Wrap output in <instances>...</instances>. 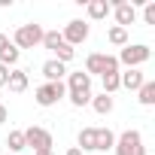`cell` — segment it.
Instances as JSON below:
<instances>
[{"label": "cell", "instance_id": "52a82bcc", "mask_svg": "<svg viewBox=\"0 0 155 155\" xmlns=\"http://www.w3.org/2000/svg\"><path fill=\"white\" fill-rule=\"evenodd\" d=\"M88 34H91V25L88 21H82V18H73V21H67V28L61 31V37H64V43L67 46H79V43H85L88 40Z\"/></svg>", "mask_w": 155, "mask_h": 155}, {"label": "cell", "instance_id": "d4e9b609", "mask_svg": "<svg viewBox=\"0 0 155 155\" xmlns=\"http://www.w3.org/2000/svg\"><path fill=\"white\" fill-rule=\"evenodd\" d=\"M143 21L146 25H155V0H149V3L143 6Z\"/></svg>", "mask_w": 155, "mask_h": 155}, {"label": "cell", "instance_id": "4316f807", "mask_svg": "<svg viewBox=\"0 0 155 155\" xmlns=\"http://www.w3.org/2000/svg\"><path fill=\"white\" fill-rule=\"evenodd\" d=\"M6 122H9V110L0 104V125H6Z\"/></svg>", "mask_w": 155, "mask_h": 155}, {"label": "cell", "instance_id": "3957f363", "mask_svg": "<svg viewBox=\"0 0 155 155\" xmlns=\"http://www.w3.org/2000/svg\"><path fill=\"white\" fill-rule=\"evenodd\" d=\"M85 73L88 76H107V73H119V61L107 52H91L85 58Z\"/></svg>", "mask_w": 155, "mask_h": 155}, {"label": "cell", "instance_id": "5bb4252c", "mask_svg": "<svg viewBox=\"0 0 155 155\" xmlns=\"http://www.w3.org/2000/svg\"><path fill=\"white\" fill-rule=\"evenodd\" d=\"M28 85H31L28 73H25V70H18V67H12V70H9V82H6V88H9V91H15V94H21V91H28Z\"/></svg>", "mask_w": 155, "mask_h": 155}, {"label": "cell", "instance_id": "7402d4cb", "mask_svg": "<svg viewBox=\"0 0 155 155\" xmlns=\"http://www.w3.org/2000/svg\"><path fill=\"white\" fill-rule=\"evenodd\" d=\"M122 73V70H119ZM119 73H107V76H101V85H104V94H113V91H119L122 85H119Z\"/></svg>", "mask_w": 155, "mask_h": 155}, {"label": "cell", "instance_id": "9a60e30c", "mask_svg": "<svg viewBox=\"0 0 155 155\" xmlns=\"http://www.w3.org/2000/svg\"><path fill=\"white\" fill-rule=\"evenodd\" d=\"M113 107H116V104H113V94H104V91H101V94H91V110H94L97 116H110Z\"/></svg>", "mask_w": 155, "mask_h": 155}, {"label": "cell", "instance_id": "277c9868", "mask_svg": "<svg viewBox=\"0 0 155 155\" xmlns=\"http://www.w3.org/2000/svg\"><path fill=\"white\" fill-rule=\"evenodd\" d=\"M149 58H152V49H149V46H143V43H134V46H131V43H128V46L119 52V58H116V61H119V67L125 64V67L131 70V67H140V64H146Z\"/></svg>", "mask_w": 155, "mask_h": 155}, {"label": "cell", "instance_id": "44dd1931", "mask_svg": "<svg viewBox=\"0 0 155 155\" xmlns=\"http://www.w3.org/2000/svg\"><path fill=\"white\" fill-rule=\"evenodd\" d=\"M52 55H55V61H61V64H70V61L76 58V49H73V46H67V43H61V46H58Z\"/></svg>", "mask_w": 155, "mask_h": 155}, {"label": "cell", "instance_id": "4fadbf2b", "mask_svg": "<svg viewBox=\"0 0 155 155\" xmlns=\"http://www.w3.org/2000/svg\"><path fill=\"white\" fill-rule=\"evenodd\" d=\"M116 146V134L110 128H94V152H110Z\"/></svg>", "mask_w": 155, "mask_h": 155}, {"label": "cell", "instance_id": "e0dca14e", "mask_svg": "<svg viewBox=\"0 0 155 155\" xmlns=\"http://www.w3.org/2000/svg\"><path fill=\"white\" fill-rule=\"evenodd\" d=\"M76 143H79L76 149H79L82 155H85V152H94V128H82L79 137H76Z\"/></svg>", "mask_w": 155, "mask_h": 155}, {"label": "cell", "instance_id": "f1b7e54d", "mask_svg": "<svg viewBox=\"0 0 155 155\" xmlns=\"http://www.w3.org/2000/svg\"><path fill=\"white\" fill-rule=\"evenodd\" d=\"M64 155H82V152H79V149H76V146H70V149H67Z\"/></svg>", "mask_w": 155, "mask_h": 155}, {"label": "cell", "instance_id": "7c38bea8", "mask_svg": "<svg viewBox=\"0 0 155 155\" xmlns=\"http://www.w3.org/2000/svg\"><path fill=\"white\" fill-rule=\"evenodd\" d=\"M85 12L91 21H104L113 9H110V0H85Z\"/></svg>", "mask_w": 155, "mask_h": 155}, {"label": "cell", "instance_id": "603a6c76", "mask_svg": "<svg viewBox=\"0 0 155 155\" xmlns=\"http://www.w3.org/2000/svg\"><path fill=\"white\" fill-rule=\"evenodd\" d=\"M61 43H64V37H61V31H46V34H43V46H46L49 52H55V49H58Z\"/></svg>", "mask_w": 155, "mask_h": 155}, {"label": "cell", "instance_id": "ffe728a7", "mask_svg": "<svg viewBox=\"0 0 155 155\" xmlns=\"http://www.w3.org/2000/svg\"><path fill=\"white\" fill-rule=\"evenodd\" d=\"M107 40H110L113 46H122V49H125V46H128V31H125V28H119V25H113V28H110V34H107Z\"/></svg>", "mask_w": 155, "mask_h": 155}, {"label": "cell", "instance_id": "8992f818", "mask_svg": "<svg viewBox=\"0 0 155 155\" xmlns=\"http://www.w3.org/2000/svg\"><path fill=\"white\" fill-rule=\"evenodd\" d=\"M21 134H25V146H28V149H34V152H49V149H52V134H49L46 128L31 125V128L21 131Z\"/></svg>", "mask_w": 155, "mask_h": 155}, {"label": "cell", "instance_id": "cb8c5ba5", "mask_svg": "<svg viewBox=\"0 0 155 155\" xmlns=\"http://www.w3.org/2000/svg\"><path fill=\"white\" fill-rule=\"evenodd\" d=\"M67 97H70L73 107H88L91 104V91H67Z\"/></svg>", "mask_w": 155, "mask_h": 155}, {"label": "cell", "instance_id": "ac0fdd59", "mask_svg": "<svg viewBox=\"0 0 155 155\" xmlns=\"http://www.w3.org/2000/svg\"><path fill=\"white\" fill-rule=\"evenodd\" d=\"M18 58H21V52H18V49H15L12 43H9V46H6L3 52H0V64H3V67H9V70H12V67L18 64Z\"/></svg>", "mask_w": 155, "mask_h": 155}, {"label": "cell", "instance_id": "7a4b0ae2", "mask_svg": "<svg viewBox=\"0 0 155 155\" xmlns=\"http://www.w3.org/2000/svg\"><path fill=\"white\" fill-rule=\"evenodd\" d=\"M116 155H146V146H143V134L128 128L116 137V146H113Z\"/></svg>", "mask_w": 155, "mask_h": 155}, {"label": "cell", "instance_id": "8fae6325", "mask_svg": "<svg viewBox=\"0 0 155 155\" xmlns=\"http://www.w3.org/2000/svg\"><path fill=\"white\" fill-rule=\"evenodd\" d=\"M67 91H91V76L85 70H76V73H67Z\"/></svg>", "mask_w": 155, "mask_h": 155}, {"label": "cell", "instance_id": "d6986e66", "mask_svg": "<svg viewBox=\"0 0 155 155\" xmlns=\"http://www.w3.org/2000/svg\"><path fill=\"white\" fill-rule=\"evenodd\" d=\"M6 146H9V155H18L21 149H28V146H25V134H21V131H9Z\"/></svg>", "mask_w": 155, "mask_h": 155}, {"label": "cell", "instance_id": "f546056e", "mask_svg": "<svg viewBox=\"0 0 155 155\" xmlns=\"http://www.w3.org/2000/svg\"><path fill=\"white\" fill-rule=\"evenodd\" d=\"M34 155H55V152H52V149H49V152H34Z\"/></svg>", "mask_w": 155, "mask_h": 155}, {"label": "cell", "instance_id": "6da1fadb", "mask_svg": "<svg viewBox=\"0 0 155 155\" xmlns=\"http://www.w3.org/2000/svg\"><path fill=\"white\" fill-rule=\"evenodd\" d=\"M43 28L37 25V21H28V25H18L15 28V34H12V46L21 52V49H37V46H43Z\"/></svg>", "mask_w": 155, "mask_h": 155}, {"label": "cell", "instance_id": "484cf974", "mask_svg": "<svg viewBox=\"0 0 155 155\" xmlns=\"http://www.w3.org/2000/svg\"><path fill=\"white\" fill-rule=\"evenodd\" d=\"M6 82H9V67L0 64V88H6Z\"/></svg>", "mask_w": 155, "mask_h": 155}, {"label": "cell", "instance_id": "9c48e42d", "mask_svg": "<svg viewBox=\"0 0 155 155\" xmlns=\"http://www.w3.org/2000/svg\"><path fill=\"white\" fill-rule=\"evenodd\" d=\"M143 82H146V73H143L140 67H131V70L119 73V85H122V88H128V91H137Z\"/></svg>", "mask_w": 155, "mask_h": 155}, {"label": "cell", "instance_id": "4dcf8cb0", "mask_svg": "<svg viewBox=\"0 0 155 155\" xmlns=\"http://www.w3.org/2000/svg\"><path fill=\"white\" fill-rule=\"evenodd\" d=\"M6 155H9V152H6Z\"/></svg>", "mask_w": 155, "mask_h": 155}, {"label": "cell", "instance_id": "2e32d148", "mask_svg": "<svg viewBox=\"0 0 155 155\" xmlns=\"http://www.w3.org/2000/svg\"><path fill=\"white\" fill-rule=\"evenodd\" d=\"M137 101H140V107H152V104H155V82H152V79H146V82L137 88Z\"/></svg>", "mask_w": 155, "mask_h": 155}, {"label": "cell", "instance_id": "5b68a950", "mask_svg": "<svg viewBox=\"0 0 155 155\" xmlns=\"http://www.w3.org/2000/svg\"><path fill=\"white\" fill-rule=\"evenodd\" d=\"M67 97V85L64 82H43L37 91H34V101L40 104V107H55L58 101H64Z\"/></svg>", "mask_w": 155, "mask_h": 155}, {"label": "cell", "instance_id": "ba28073f", "mask_svg": "<svg viewBox=\"0 0 155 155\" xmlns=\"http://www.w3.org/2000/svg\"><path fill=\"white\" fill-rule=\"evenodd\" d=\"M110 9H113V15H116V25L125 28V31H128V25L137 21V6L128 3V0H116V3H110Z\"/></svg>", "mask_w": 155, "mask_h": 155}, {"label": "cell", "instance_id": "83f0119b", "mask_svg": "<svg viewBox=\"0 0 155 155\" xmlns=\"http://www.w3.org/2000/svg\"><path fill=\"white\" fill-rule=\"evenodd\" d=\"M6 46H9V37H6V34H0V52H3Z\"/></svg>", "mask_w": 155, "mask_h": 155}, {"label": "cell", "instance_id": "30bf717a", "mask_svg": "<svg viewBox=\"0 0 155 155\" xmlns=\"http://www.w3.org/2000/svg\"><path fill=\"white\" fill-rule=\"evenodd\" d=\"M40 70H43V76H46V82H64V76H67V64H61V61H55V58H49Z\"/></svg>", "mask_w": 155, "mask_h": 155}]
</instances>
